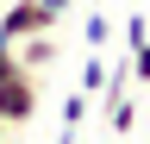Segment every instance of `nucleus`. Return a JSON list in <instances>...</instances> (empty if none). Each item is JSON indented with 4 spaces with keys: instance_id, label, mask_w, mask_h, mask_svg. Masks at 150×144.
Masks as SVG:
<instances>
[{
    "instance_id": "obj_11",
    "label": "nucleus",
    "mask_w": 150,
    "mask_h": 144,
    "mask_svg": "<svg viewBox=\"0 0 150 144\" xmlns=\"http://www.w3.org/2000/svg\"><path fill=\"white\" fill-rule=\"evenodd\" d=\"M144 6H150V0H144Z\"/></svg>"
},
{
    "instance_id": "obj_6",
    "label": "nucleus",
    "mask_w": 150,
    "mask_h": 144,
    "mask_svg": "<svg viewBox=\"0 0 150 144\" xmlns=\"http://www.w3.org/2000/svg\"><path fill=\"white\" fill-rule=\"evenodd\" d=\"M100 88H106V63L88 57V63H81V94H100Z\"/></svg>"
},
{
    "instance_id": "obj_1",
    "label": "nucleus",
    "mask_w": 150,
    "mask_h": 144,
    "mask_svg": "<svg viewBox=\"0 0 150 144\" xmlns=\"http://www.w3.org/2000/svg\"><path fill=\"white\" fill-rule=\"evenodd\" d=\"M38 75H25V69H19V75H6L0 82V125H31L38 119Z\"/></svg>"
},
{
    "instance_id": "obj_3",
    "label": "nucleus",
    "mask_w": 150,
    "mask_h": 144,
    "mask_svg": "<svg viewBox=\"0 0 150 144\" xmlns=\"http://www.w3.org/2000/svg\"><path fill=\"white\" fill-rule=\"evenodd\" d=\"M13 63L25 69V75L50 69V63H56V38H50V31H31V38H19V44H13Z\"/></svg>"
},
{
    "instance_id": "obj_9",
    "label": "nucleus",
    "mask_w": 150,
    "mask_h": 144,
    "mask_svg": "<svg viewBox=\"0 0 150 144\" xmlns=\"http://www.w3.org/2000/svg\"><path fill=\"white\" fill-rule=\"evenodd\" d=\"M56 144H75V132H63V138H56Z\"/></svg>"
},
{
    "instance_id": "obj_5",
    "label": "nucleus",
    "mask_w": 150,
    "mask_h": 144,
    "mask_svg": "<svg viewBox=\"0 0 150 144\" xmlns=\"http://www.w3.org/2000/svg\"><path fill=\"white\" fill-rule=\"evenodd\" d=\"M112 31H119V25H112L106 13H94V19H88V44H94V50H106V44H112Z\"/></svg>"
},
{
    "instance_id": "obj_2",
    "label": "nucleus",
    "mask_w": 150,
    "mask_h": 144,
    "mask_svg": "<svg viewBox=\"0 0 150 144\" xmlns=\"http://www.w3.org/2000/svg\"><path fill=\"white\" fill-rule=\"evenodd\" d=\"M63 13L56 6H44V0H13L6 13H0V38L6 44H19V38H31V31H50Z\"/></svg>"
},
{
    "instance_id": "obj_7",
    "label": "nucleus",
    "mask_w": 150,
    "mask_h": 144,
    "mask_svg": "<svg viewBox=\"0 0 150 144\" xmlns=\"http://www.w3.org/2000/svg\"><path fill=\"white\" fill-rule=\"evenodd\" d=\"M6 75H19V63H13V44L0 38V82H6Z\"/></svg>"
},
{
    "instance_id": "obj_10",
    "label": "nucleus",
    "mask_w": 150,
    "mask_h": 144,
    "mask_svg": "<svg viewBox=\"0 0 150 144\" xmlns=\"http://www.w3.org/2000/svg\"><path fill=\"white\" fill-rule=\"evenodd\" d=\"M0 144H6V125H0Z\"/></svg>"
},
{
    "instance_id": "obj_4",
    "label": "nucleus",
    "mask_w": 150,
    "mask_h": 144,
    "mask_svg": "<svg viewBox=\"0 0 150 144\" xmlns=\"http://www.w3.org/2000/svg\"><path fill=\"white\" fill-rule=\"evenodd\" d=\"M88 106H94V94H63V132H81V119H88Z\"/></svg>"
},
{
    "instance_id": "obj_8",
    "label": "nucleus",
    "mask_w": 150,
    "mask_h": 144,
    "mask_svg": "<svg viewBox=\"0 0 150 144\" xmlns=\"http://www.w3.org/2000/svg\"><path fill=\"white\" fill-rule=\"evenodd\" d=\"M44 6H56V13H69V0H44Z\"/></svg>"
}]
</instances>
